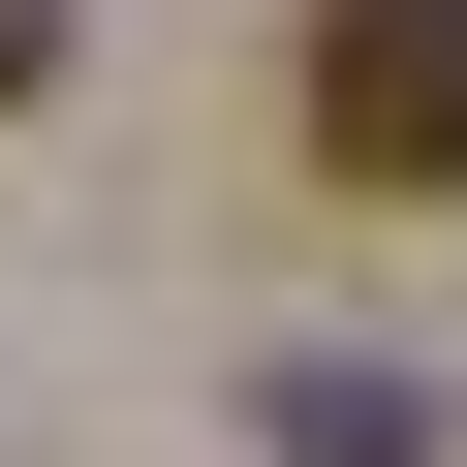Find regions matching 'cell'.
I'll return each instance as SVG.
<instances>
[{
  "label": "cell",
  "mask_w": 467,
  "mask_h": 467,
  "mask_svg": "<svg viewBox=\"0 0 467 467\" xmlns=\"http://www.w3.org/2000/svg\"><path fill=\"white\" fill-rule=\"evenodd\" d=\"M32 94H63V0H0V125H32Z\"/></svg>",
  "instance_id": "cell-2"
},
{
  "label": "cell",
  "mask_w": 467,
  "mask_h": 467,
  "mask_svg": "<svg viewBox=\"0 0 467 467\" xmlns=\"http://www.w3.org/2000/svg\"><path fill=\"white\" fill-rule=\"evenodd\" d=\"M312 187H374V218H436L467 187V0H312Z\"/></svg>",
  "instance_id": "cell-1"
}]
</instances>
